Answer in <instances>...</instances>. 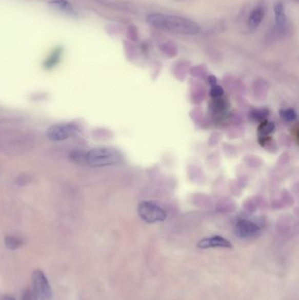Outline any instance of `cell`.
<instances>
[{"label": "cell", "mask_w": 299, "mask_h": 300, "mask_svg": "<svg viewBox=\"0 0 299 300\" xmlns=\"http://www.w3.org/2000/svg\"><path fill=\"white\" fill-rule=\"evenodd\" d=\"M147 21L153 27L171 33L194 35L200 32V27L196 22L178 16L151 13L147 17Z\"/></svg>", "instance_id": "6da1fadb"}, {"label": "cell", "mask_w": 299, "mask_h": 300, "mask_svg": "<svg viewBox=\"0 0 299 300\" xmlns=\"http://www.w3.org/2000/svg\"><path fill=\"white\" fill-rule=\"evenodd\" d=\"M33 144L30 135L19 131L0 133V151L11 156H17L30 149Z\"/></svg>", "instance_id": "7a4b0ae2"}, {"label": "cell", "mask_w": 299, "mask_h": 300, "mask_svg": "<svg viewBox=\"0 0 299 300\" xmlns=\"http://www.w3.org/2000/svg\"><path fill=\"white\" fill-rule=\"evenodd\" d=\"M85 160L91 167H106L118 164L122 161V155L112 147H96L85 155Z\"/></svg>", "instance_id": "3957f363"}, {"label": "cell", "mask_w": 299, "mask_h": 300, "mask_svg": "<svg viewBox=\"0 0 299 300\" xmlns=\"http://www.w3.org/2000/svg\"><path fill=\"white\" fill-rule=\"evenodd\" d=\"M138 214L142 220L149 224L163 222L167 219V213L154 202L143 201L138 205Z\"/></svg>", "instance_id": "277c9868"}, {"label": "cell", "mask_w": 299, "mask_h": 300, "mask_svg": "<svg viewBox=\"0 0 299 300\" xmlns=\"http://www.w3.org/2000/svg\"><path fill=\"white\" fill-rule=\"evenodd\" d=\"M33 292L39 300H51L52 290L49 281L45 275L41 270L33 271L32 276Z\"/></svg>", "instance_id": "5b68a950"}, {"label": "cell", "mask_w": 299, "mask_h": 300, "mask_svg": "<svg viewBox=\"0 0 299 300\" xmlns=\"http://www.w3.org/2000/svg\"><path fill=\"white\" fill-rule=\"evenodd\" d=\"M76 129L77 128L73 124H54L47 131V136L53 141H64L76 135Z\"/></svg>", "instance_id": "8992f818"}, {"label": "cell", "mask_w": 299, "mask_h": 300, "mask_svg": "<svg viewBox=\"0 0 299 300\" xmlns=\"http://www.w3.org/2000/svg\"><path fill=\"white\" fill-rule=\"evenodd\" d=\"M259 232H260L259 226L248 219L239 220L234 227V234L240 239H249L254 237Z\"/></svg>", "instance_id": "52a82bcc"}, {"label": "cell", "mask_w": 299, "mask_h": 300, "mask_svg": "<svg viewBox=\"0 0 299 300\" xmlns=\"http://www.w3.org/2000/svg\"><path fill=\"white\" fill-rule=\"evenodd\" d=\"M197 248L202 249H212V248L231 249L232 244L229 240H227V239H225L222 236L215 235V236L206 238V239L200 240V242L197 243Z\"/></svg>", "instance_id": "ba28073f"}, {"label": "cell", "mask_w": 299, "mask_h": 300, "mask_svg": "<svg viewBox=\"0 0 299 300\" xmlns=\"http://www.w3.org/2000/svg\"><path fill=\"white\" fill-rule=\"evenodd\" d=\"M49 5L54 9L58 10L59 12H64L67 15H77V12L74 8V6L67 0H52L49 2Z\"/></svg>", "instance_id": "9c48e42d"}, {"label": "cell", "mask_w": 299, "mask_h": 300, "mask_svg": "<svg viewBox=\"0 0 299 300\" xmlns=\"http://www.w3.org/2000/svg\"><path fill=\"white\" fill-rule=\"evenodd\" d=\"M274 12H275V29L277 32H283L287 22V18L285 15L283 4H276L274 7Z\"/></svg>", "instance_id": "30bf717a"}, {"label": "cell", "mask_w": 299, "mask_h": 300, "mask_svg": "<svg viewBox=\"0 0 299 300\" xmlns=\"http://www.w3.org/2000/svg\"><path fill=\"white\" fill-rule=\"evenodd\" d=\"M63 53H64V49L62 47L54 48L51 54H49V57L47 58L45 63H44V67H45L46 69H52L56 64H58L60 62L61 58H62Z\"/></svg>", "instance_id": "8fae6325"}, {"label": "cell", "mask_w": 299, "mask_h": 300, "mask_svg": "<svg viewBox=\"0 0 299 300\" xmlns=\"http://www.w3.org/2000/svg\"><path fill=\"white\" fill-rule=\"evenodd\" d=\"M263 17H264V12L262 8L254 9L248 18V26L251 29H256L257 27H259V25L262 23Z\"/></svg>", "instance_id": "7c38bea8"}, {"label": "cell", "mask_w": 299, "mask_h": 300, "mask_svg": "<svg viewBox=\"0 0 299 300\" xmlns=\"http://www.w3.org/2000/svg\"><path fill=\"white\" fill-rule=\"evenodd\" d=\"M5 243H6V248L11 250H15L23 246V241L14 236H6Z\"/></svg>", "instance_id": "4fadbf2b"}, {"label": "cell", "mask_w": 299, "mask_h": 300, "mask_svg": "<svg viewBox=\"0 0 299 300\" xmlns=\"http://www.w3.org/2000/svg\"><path fill=\"white\" fill-rule=\"evenodd\" d=\"M275 129V126L272 122L269 121H263L260 127H259V133L262 136H265L273 132Z\"/></svg>", "instance_id": "5bb4252c"}, {"label": "cell", "mask_w": 299, "mask_h": 300, "mask_svg": "<svg viewBox=\"0 0 299 300\" xmlns=\"http://www.w3.org/2000/svg\"><path fill=\"white\" fill-rule=\"evenodd\" d=\"M280 116L285 121H293L296 120V114L293 109H284L280 111Z\"/></svg>", "instance_id": "9a60e30c"}, {"label": "cell", "mask_w": 299, "mask_h": 300, "mask_svg": "<svg viewBox=\"0 0 299 300\" xmlns=\"http://www.w3.org/2000/svg\"><path fill=\"white\" fill-rule=\"evenodd\" d=\"M224 93V90L221 86H218V85H213L212 86V89H211V91H210V94H211V96L212 98H215V99H217V98H220V97L222 96Z\"/></svg>", "instance_id": "2e32d148"}, {"label": "cell", "mask_w": 299, "mask_h": 300, "mask_svg": "<svg viewBox=\"0 0 299 300\" xmlns=\"http://www.w3.org/2000/svg\"><path fill=\"white\" fill-rule=\"evenodd\" d=\"M268 111L265 109H262V110H254L252 114V116L255 119V120H263L267 117Z\"/></svg>", "instance_id": "e0dca14e"}, {"label": "cell", "mask_w": 299, "mask_h": 300, "mask_svg": "<svg viewBox=\"0 0 299 300\" xmlns=\"http://www.w3.org/2000/svg\"><path fill=\"white\" fill-rule=\"evenodd\" d=\"M22 300H37L36 295L33 292V290L27 289L23 293Z\"/></svg>", "instance_id": "ac0fdd59"}, {"label": "cell", "mask_w": 299, "mask_h": 300, "mask_svg": "<svg viewBox=\"0 0 299 300\" xmlns=\"http://www.w3.org/2000/svg\"><path fill=\"white\" fill-rule=\"evenodd\" d=\"M209 82H210V84H212V86H213V85H216V84H217L216 78H215L214 77H212V76L209 78Z\"/></svg>", "instance_id": "d6986e66"}, {"label": "cell", "mask_w": 299, "mask_h": 300, "mask_svg": "<svg viewBox=\"0 0 299 300\" xmlns=\"http://www.w3.org/2000/svg\"><path fill=\"white\" fill-rule=\"evenodd\" d=\"M1 300H15L13 297H11V296H5V297H2Z\"/></svg>", "instance_id": "ffe728a7"}]
</instances>
